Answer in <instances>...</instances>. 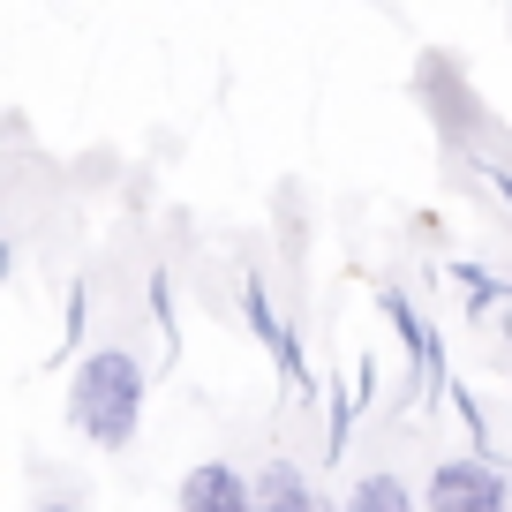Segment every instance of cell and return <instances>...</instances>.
Listing matches in <instances>:
<instances>
[{
  "mask_svg": "<svg viewBox=\"0 0 512 512\" xmlns=\"http://www.w3.org/2000/svg\"><path fill=\"white\" fill-rule=\"evenodd\" d=\"M174 512H256V490L241 482V467L204 460V467H189V475H181Z\"/></svg>",
  "mask_w": 512,
  "mask_h": 512,
  "instance_id": "3",
  "label": "cell"
},
{
  "mask_svg": "<svg viewBox=\"0 0 512 512\" xmlns=\"http://www.w3.org/2000/svg\"><path fill=\"white\" fill-rule=\"evenodd\" d=\"M256 512H339V505H324V490L302 475V467H264V482H256Z\"/></svg>",
  "mask_w": 512,
  "mask_h": 512,
  "instance_id": "4",
  "label": "cell"
},
{
  "mask_svg": "<svg viewBox=\"0 0 512 512\" xmlns=\"http://www.w3.org/2000/svg\"><path fill=\"white\" fill-rule=\"evenodd\" d=\"M68 422L98 452L136 445V422H144V362L128 347H91L76 362V384H68Z\"/></svg>",
  "mask_w": 512,
  "mask_h": 512,
  "instance_id": "1",
  "label": "cell"
},
{
  "mask_svg": "<svg viewBox=\"0 0 512 512\" xmlns=\"http://www.w3.org/2000/svg\"><path fill=\"white\" fill-rule=\"evenodd\" d=\"M422 512H512V497L490 460H445V467H430Z\"/></svg>",
  "mask_w": 512,
  "mask_h": 512,
  "instance_id": "2",
  "label": "cell"
},
{
  "mask_svg": "<svg viewBox=\"0 0 512 512\" xmlns=\"http://www.w3.org/2000/svg\"><path fill=\"white\" fill-rule=\"evenodd\" d=\"M38 512H76V505H38Z\"/></svg>",
  "mask_w": 512,
  "mask_h": 512,
  "instance_id": "6",
  "label": "cell"
},
{
  "mask_svg": "<svg viewBox=\"0 0 512 512\" xmlns=\"http://www.w3.org/2000/svg\"><path fill=\"white\" fill-rule=\"evenodd\" d=\"M339 512H415V497H407L400 475H354V490H347Z\"/></svg>",
  "mask_w": 512,
  "mask_h": 512,
  "instance_id": "5",
  "label": "cell"
}]
</instances>
